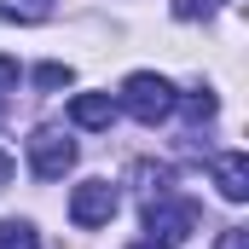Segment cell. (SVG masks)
<instances>
[{
  "mask_svg": "<svg viewBox=\"0 0 249 249\" xmlns=\"http://www.w3.org/2000/svg\"><path fill=\"white\" fill-rule=\"evenodd\" d=\"M174 105H180L174 81H168V75H151V70H133V75L122 81V93H116V110H127L133 122H145V127L168 122Z\"/></svg>",
  "mask_w": 249,
  "mask_h": 249,
  "instance_id": "cell-1",
  "label": "cell"
},
{
  "mask_svg": "<svg viewBox=\"0 0 249 249\" xmlns=\"http://www.w3.org/2000/svg\"><path fill=\"white\" fill-rule=\"evenodd\" d=\"M197 220H203V209L186 203V197H157V203H145V226H151V238H162V244L191 238Z\"/></svg>",
  "mask_w": 249,
  "mask_h": 249,
  "instance_id": "cell-2",
  "label": "cell"
},
{
  "mask_svg": "<svg viewBox=\"0 0 249 249\" xmlns=\"http://www.w3.org/2000/svg\"><path fill=\"white\" fill-rule=\"evenodd\" d=\"M29 168H35V180H64L75 168V139H64L58 127H41L29 139Z\"/></svg>",
  "mask_w": 249,
  "mask_h": 249,
  "instance_id": "cell-3",
  "label": "cell"
},
{
  "mask_svg": "<svg viewBox=\"0 0 249 249\" xmlns=\"http://www.w3.org/2000/svg\"><path fill=\"white\" fill-rule=\"evenodd\" d=\"M116 203H122V197H116L110 180H81V186L70 191V220H75V226H105V220L116 214Z\"/></svg>",
  "mask_w": 249,
  "mask_h": 249,
  "instance_id": "cell-4",
  "label": "cell"
},
{
  "mask_svg": "<svg viewBox=\"0 0 249 249\" xmlns=\"http://www.w3.org/2000/svg\"><path fill=\"white\" fill-rule=\"evenodd\" d=\"M214 186H220L226 203H244V197H249V157H244V151L214 157Z\"/></svg>",
  "mask_w": 249,
  "mask_h": 249,
  "instance_id": "cell-5",
  "label": "cell"
},
{
  "mask_svg": "<svg viewBox=\"0 0 249 249\" xmlns=\"http://www.w3.org/2000/svg\"><path fill=\"white\" fill-rule=\"evenodd\" d=\"M70 122L75 127H110L116 122V99L110 93H75L70 99Z\"/></svg>",
  "mask_w": 249,
  "mask_h": 249,
  "instance_id": "cell-6",
  "label": "cell"
},
{
  "mask_svg": "<svg viewBox=\"0 0 249 249\" xmlns=\"http://www.w3.org/2000/svg\"><path fill=\"white\" fill-rule=\"evenodd\" d=\"M53 18V0H12L0 6V23H47Z\"/></svg>",
  "mask_w": 249,
  "mask_h": 249,
  "instance_id": "cell-7",
  "label": "cell"
},
{
  "mask_svg": "<svg viewBox=\"0 0 249 249\" xmlns=\"http://www.w3.org/2000/svg\"><path fill=\"white\" fill-rule=\"evenodd\" d=\"M0 249H41V232L29 220H0Z\"/></svg>",
  "mask_w": 249,
  "mask_h": 249,
  "instance_id": "cell-8",
  "label": "cell"
},
{
  "mask_svg": "<svg viewBox=\"0 0 249 249\" xmlns=\"http://www.w3.org/2000/svg\"><path fill=\"white\" fill-rule=\"evenodd\" d=\"M214 110H220V105H214L209 87H197V93L186 99V116H191V122H214Z\"/></svg>",
  "mask_w": 249,
  "mask_h": 249,
  "instance_id": "cell-9",
  "label": "cell"
},
{
  "mask_svg": "<svg viewBox=\"0 0 249 249\" xmlns=\"http://www.w3.org/2000/svg\"><path fill=\"white\" fill-rule=\"evenodd\" d=\"M35 81H41V87H70V81H75V70H70V64H41V70H35Z\"/></svg>",
  "mask_w": 249,
  "mask_h": 249,
  "instance_id": "cell-10",
  "label": "cell"
},
{
  "mask_svg": "<svg viewBox=\"0 0 249 249\" xmlns=\"http://www.w3.org/2000/svg\"><path fill=\"white\" fill-rule=\"evenodd\" d=\"M214 249H249V232L244 226H226V232H220V244Z\"/></svg>",
  "mask_w": 249,
  "mask_h": 249,
  "instance_id": "cell-11",
  "label": "cell"
},
{
  "mask_svg": "<svg viewBox=\"0 0 249 249\" xmlns=\"http://www.w3.org/2000/svg\"><path fill=\"white\" fill-rule=\"evenodd\" d=\"M18 87V58H0V93H12Z\"/></svg>",
  "mask_w": 249,
  "mask_h": 249,
  "instance_id": "cell-12",
  "label": "cell"
},
{
  "mask_svg": "<svg viewBox=\"0 0 249 249\" xmlns=\"http://www.w3.org/2000/svg\"><path fill=\"white\" fill-rule=\"evenodd\" d=\"M220 0H180V18H197V12H214Z\"/></svg>",
  "mask_w": 249,
  "mask_h": 249,
  "instance_id": "cell-13",
  "label": "cell"
},
{
  "mask_svg": "<svg viewBox=\"0 0 249 249\" xmlns=\"http://www.w3.org/2000/svg\"><path fill=\"white\" fill-rule=\"evenodd\" d=\"M12 174H18V162H12V157H6V151H0V191L12 186Z\"/></svg>",
  "mask_w": 249,
  "mask_h": 249,
  "instance_id": "cell-14",
  "label": "cell"
},
{
  "mask_svg": "<svg viewBox=\"0 0 249 249\" xmlns=\"http://www.w3.org/2000/svg\"><path fill=\"white\" fill-rule=\"evenodd\" d=\"M127 249H174V244H162V238H139V244H127Z\"/></svg>",
  "mask_w": 249,
  "mask_h": 249,
  "instance_id": "cell-15",
  "label": "cell"
}]
</instances>
